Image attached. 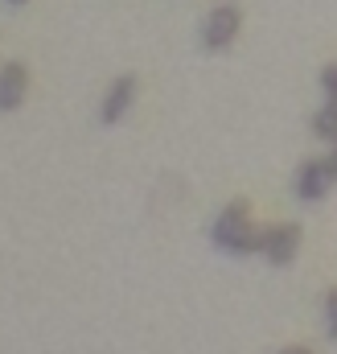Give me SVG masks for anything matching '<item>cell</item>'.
Returning <instances> with one entry per match:
<instances>
[{"label": "cell", "mask_w": 337, "mask_h": 354, "mask_svg": "<svg viewBox=\"0 0 337 354\" xmlns=\"http://www.w3.org/2000/svg\"><path fill=\"white\" fill-rule=\"evenodd\" d=\"M334 185L337 181L329 177V169H325L321 157H309V161L296 169V198H300V202H321Z\"/></svg>", "instance_id": "5"}, {"label": "cell", "mask_w": 337, "mask_h": 354, "mask_svg": "<svg viewBox=\"0 0 337 354\" xmlns=\"http://www.w3.org/2000/svg\"><path fill=\"white\" fill-rule=\"evenodd\" d=\"M29 95V71L21 62H4L0 66V111H17Z\"/></svg>", "instance_id": "6"}, {"label": "cell", "mask_w": 337, "mask_h": 354, "mask_svg": "<svg viewBox=\"0 0 337 354\" xmlns=\"http://www.w3.org/2000/svg\"><path fill=\"white\" fill-rule=\"evenodd\" d=\"M132 103H136V75H119V79H111V87H107L103 103H99V120L103 124H119L132 111Z\"/></svg>", "instance_id": "4"}, {"label": "cell", "mask_w": 337, "mask_h": 354, "mask_svg": "<svg viewBox=\"0 0 337 354\" xmlns=\"http://www.w3.org/2000/svg\"><path fill=\"white\" fill-rule=\"evenodd\" d=\"M8 4H25V0H8Z\"/></svg>", "instance_id": "12"}, {"label": "cell", "mask_w": 337, "mask_h": 354, "mask_svg": "<svg viewBox=\"0 0 337 354\" xmlns=\"http://www.w3.org/2000/svg\"><path fill=\"white\" fill-rule=\"evenodd\" d=\"M280 354H313V351H309V346H284Z\"/></svg>", "instance_id": "11"}, {"label": "cell", "mask_w": 337, "mask_h": 354, "mask_svg": "<svg viewBox=\"0 0 337 354\" xmlns=\"http://www.w3.org/2000/svg\"><path fill=\"white\" fill-rule=\"evenodd\" d=\"M325 334L337 342V288L325 297Z\"/></svg>", "instance_id": "8"}, {"label": "cell", "mask_w": 337, "mask_h": 354, "mask_svg": "<svg viewBox=\"0 0 337 354\" xmlns=\"http://www.w3.org/2000/svg\"><path fill=\"white\" fill-rule=\"evenodd\" d=\"M313 136L325 145H337V103H325L321 111H313Z\"/></svg>", "instance_id": "7"}, {"label": "cell", "mask_w": 337, "mask_h": 354, "mask_svg": "<svg viewBox=\"0 0 337 354\" xmlns=\"http://www.w3.org/2000/svg\"><path fill=\"white\" fill-rule=\"evenodd\" d=\"M210 239L218 252L227 256H259L263 248V231L251 223V206L247 202H227L210 227Z\"/></svg>", "instance_id": "1"}, {"label": "cell", "mask_w": 337, "mask_h": 354, "mask_svg": "<svg viewBox=\"0 0 337 354\" xmlns=\"http://www.w3.org/2000/svg\"><path fill=\"white\" fill-rule=\"evenodd\" d=\"M239 25H243L239 4H214L210 17H206V25H202V46H206L210 54H222L227 46H235Z\"/></svg>", "instance_id": "2"}, {"label": "cell", "mask_w": 337, "mask_h": 354, "mask_svg": "<svg viewBox=\"0 0 337 354\" xmlns=\"http://www.w3.org/2000/svg\"><path fill=\"white\" fill-rule=\"evenodd\" d=\"M296 252H300V227H296V223H271V227H263V248H259V256H263L267 264H276V268L292 264Z\"/></svg>", "instance_id": "3"}, {"label": "cell", "mask_w": 337, "mask_h": 354, "mask_svg": "<svg viewBox=\"0 0 337 354\" xmlns=\"http://www.w3.org/2000/svg\"><path fill=\"white\" fill-rule=\"evenodd\" d=\"M321 91H325V103H337V62L321 71Z\"/></svg>", "instance_id": "9"}, {"label": "cell", "mask_w": 337, "mask_h": 354, "mask_svg": "<svg viewBox=\"0 0 337 354\" xmlns=\"http://www.w3.org/2000/svg\"><path fill=\"white\" fill-rule=\"evenodd\" d=\"M321 161H325V169H329V177L337 181V145H329V153H325Z\"/></svg>", "instance_id": "10"}]
</instances>
